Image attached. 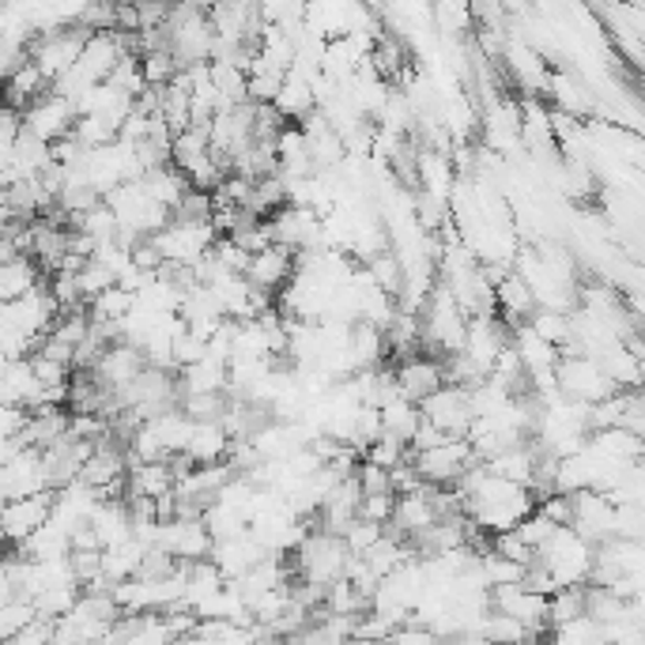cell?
Here are the masks:
<instances>
[{"label":"cell","mask_w":645,"mask_h":645,"mask_svg":"<svg viewBox=\"0 0 645 645\" xmlns=\"http://www.w3.org/2000/svg\"><path fill=\"white\" fill-rule=\"evenodd\" d=\"M39 623V607H34V601H8L0 604V638L12 642L16 634H23L27 626Z\"/></svg>","instance_id":"14"},{"label":"cell","mask_w":645,"mask_h":645,"mask_svg":"<svg viewBox=\"0 0 645 645\" xmlns=\"http://www.w3.org/2000/svg\"><path fill=\"white\" fill-rule=\"evenodd\" d=\"M392 373H397V386H400V397L411 400V405H423V400L434 397L438 389H446V362L434 359V355H411V359H400V362H389Z\"/></svg>","instance_id":"6"},{"label":"cell","mask_w":645,"mask_h":645,"mask_svg":"<svg viewBox=\"0 0 645 645\" xmlns=\"http://www.w3.org/2000/svg\"><path fill=\"white\" fill-rule=\"evenodd\" d=\"M381 419H386V434L397 438V442L411 446V438H416L419 423H423V411H419V405H411V400L400 397L397 405H389L386 411H381Z\"/></svg>","instance_id":"12"},{"label":"cell","mask_w":645,"mask_h":645,"mask_svg":"<svg viewBox=\"0 0 645 645\" xmlns=\"http://www.w3.org/2000/svg\"><path fill=\"white\" fill-rule=\"evenodd\" d=\"M53 502H58V494H53V491L34 494V499H20V502H4V513H0V521H4V540H8V544L23 547L42 525H50Z\"/></svg>","instance_id":"7"},{"label":"cell","mask_w":645,"mask_h":645,"mask_svg":"<svg viewBox=\"0 0 645 645\" xmlns=\"http://www.w3.org/2000/svg\"><path fill=\"white\" fill-rule=\"evenodd\" d=\"M231 450H235V438L227 434L223 423H196L193 442H190V461L196 469H212V464H227Z\"/></svg>","instance_id":"10"},{"label":"cell","mask_w":645,"mask_h":645,"mask_svg":"<svg viewBox=\"0 0 645 645\" xmlns=\"http://www.w3.org/2000/svg\"><path fill=\"white\" fill-rule=\"evenodd\" d=\"M392 513H397V494H392V491H386V494H362V510H359L362 521H373V525L389 529L392 525Z\"/></svg>","instance_id":"16"},{"label":"cell","mask_w":645,"mask_h":645,"mask_svg":"<svg viewBox=\"0 0 645 645\" xmlns=\"http://www.w3.org/2000/svg\"><path fill=\"white\" fill-rule=\"evenodd\" d=\"M615 518H620V502L604 491H582L574 494V529L577 536H585L588 544L604 547L607 540H615Z\"/></svg>","instance_id":"5"},{"label":"cell","mask_w":645,"mask_h":645,"mask_svg":"<svg viewBox=\"0 0 645 645\" xmlns=\"http://www.w3.org/2000/svg\"><path fill=\"white\" fill-rule=\"evenodd\" d=\"M419 411H423V419H430L446 438H469V430L475 423L472 389H461V386L438 389L434 397L419 405Z\"/></svg>","instance_id":"3"},{"label":"cell","mask_w":645,"mask_h":645,"mask_svg":"<svg viewBox=\"0 0 645 645\" xmlns=\"http://www.w3.org/2000/svg\"><path fill=\"white\" fill-rule=\"evenodd\" d=\"M389 529H381V525H373V521H355V525L344 532V544H348L351 551V559H367L373 547L381 544V536H386Z\"/></svg>","instance_id":"15"},{"label":"cell","mask_w":645,"mask_h":645,"mask_svg":"<svg viewBox=\"0 0 645 645\" xmlns=\"http://www.w3.org/2000/svg\"><path fill=\"white\" fill-rule=\"evenodd\" d=\"M298 273V257L291 254V249H284V246H268V249H260V254L249 260V287L260 295H268V298H279L287 291V284L295 279Z\"/></svg>","instance_id":"8"},{"label":"cell","mask_w":645,"mask_h":645,"mask_svg":"<svg viewBox=\"0 0 645 645\" xmlns=\"http://www.w3.org/2000/svg\"><path fill=\"white\" fill-rule=\"evenodd\" d=\"M536 563L555 577L559 588H577L593 582L596 570V544H588L585 536H577L574 529H559L555 536L540 547Z\"/></svg>","instance_id":"1"},{"label":"cell","mask_w":645,"mask_h":645,"mask_svg":"<svg viewBox=\"0 0 645 645\" xmlns=\"http://www.w3.org/2000/svg\"><path fill=\"white\" fill-rule=\"evenodd\" d=\"M76 102L58 95V91H50V95H42L39 102H34L31 110L23 114V125L27 133H31L34 140H42V144H61L64 136H72V129H76Z\"/></svg>","instance_id":"4"},{"label":"cell","mask_w":645,"mask_h":645,"mask_svg":"<svg viewBox=\"0 0 645 645\" xmlns=\"http://www.w3.org/2000/svg\"><path fill=\"white\" fill-rule=\"evenodd\" d=\"M585 588H588V585H577V588H559V593L551 596V631H555V626H566V623L582 620V615H588ZM551 631H547V634H551Z\"/></svg>","instance_id":"13"},{"label":"cell","mask_w":645,"mask_h":645,"mask_svg":"<svg viewBox=\"0 0 645 645\" xmlns=\"http://www.w3.org/2000/svg\"><path fill=\"white\" fill-rule=\"evenodd\" d=\"M39 287H45V273L34 257H16L0 268V298L4 303H20V298L34 295Z\"/></svg>","instance_id":"11"},{"label":"cell","mask_w":645,"mask_h":645,"mask_svg":"<svg viewBox=\"0 0 645 645\" xmlns=\"http://www.w3.org/2000/svg\"><path fill=\"white\" fill-rule=\"evenodd\" d=\"M555 386L563 397L577 400V405H588V408L615 397V386L607 381L604 367L596 359H588V355H563L555 370Z\"/></svg>","instance_id":"2"},{"label":"cell","mask_w":645,"mask_h":645,"mask_svg":"<svg viewBox=\"0 0 645 645\" xmlns=\"http://www.w3.org/2000/svg\"><path fill=\"white\" fill-rule=\"evenodd\" d=\"M50 642H53V623L39 620L34 626H27L23 634H16V638L4 642V645H50Z\"/></svg>","instance_id":"17"},{"label":"cell","mask_w":645,"mask_h":645,"mask_svg":"<svg viewBox=\"0 0 645 645\" xmlns=\"http://www.w3.org/2000/svg\"><path fill=\"white\" fill-rule=\"evenodd\" d=\"M494 310H499V321L513 332L525 329L532 317H536L540 303H536V295H532V287L525 284V276L506 273L499 279V287H494Z\"/></svg>","instance_id":"9"}]
</instances>
